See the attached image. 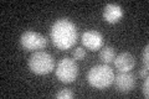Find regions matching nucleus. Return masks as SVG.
<instances>
[{
    "instance_id": "1",
    "label": "nucleus",
    "mask_w": 149,
    "mask_h": 99,
    "mask_svg": "<svg viewBox=\"0 0 149 99\" xmlns=\"http://www.w3.org/2000/svg\"><path fill=\"white\" fill-rule=\"evenodd\" d=\"M50 36L54 45L58 50H68L77 42L78 30L74 24L68 19H58L51 26Z\"/></svg>"
},
{
    "instance_id": "2",
    "label": "nucleus",
    "mask_w": 149,
    "mask_h": 99,
    "mask_svg": "<svg viewBox=\"0 0 149 99\" xmlns=\"http://www.w3.org/2000/svg\"><path fill=\"white\" fill-rule=\"evenodd\" d=\"M87 81L96 89L108 88L114 81V72L108 64L95 66L88 71Z\"/></svg>"
},
{
    "instance_id": "3",
    "label": "nucleus",
    "mask_w": 149,
    "mask_h": 99,
    "mask_svg": "<svg viewBox=\"0 0 149 99\" xmlns=\"http://www.w3.org/2000/svg\"><path fill=\"white\" fill-rule=\"evenodd\" d=\"M55 67V61L54 57L47 52L44 51H37L32 53L29 58V68L32 73L35 74H47L52 72Z\"/></svg>"
},
{
    "instance_id": "4",
    "label": "nucleus",
    "mask_w": 149,
    "mask_h": 99,
    "mask_svg": "<svg viewBox=\"0 0 149 99\" xmlns=\"http://www.w3.org/2000/svg\"><path fill=\"white\" fill-rule=\"evenodd\" d=\"M56 77L62 83H71L78 76V66L71 58H62L56 66Z\"/></svg>"
},
{
    "instance_id": "5",
    "label": "nucleus",
    "mask_w": 149,
    "mask_h": 99,
    "mask_svg": "<svg viewBox=\"0 0 149 99\" xmlns=\"http://www.w3.org/2000/svg\"><path fill=\"white\" fill-rule=\"evenodd\" d=\"M20 44L22 48L26 51H37L42 50L47 45L46 37L35 31H25L20 37Z\"/></svg>"
},
{
    "instance_id": "6",
    "label": "nucleus",
    "mask_w": 149,
    "mask_h": 99,
    "mask_svg": "<svg viewBox=\"0 0 149 99\" xmlns=\"http://www.w3.org/2000/svg\"><path fill=\"white\" fill-rule=\"evenodd\" d=\"M114 86L120 93H129L136 87V77L130 72H119L114 77Z\"/></svg>"
},
{
    "instance_id": "7",
    "label": "nucleus",
    "mask_w": 149,
    "mask_h": 99,
    "mask_svg": "<svg viewBox=\"0 0 149 99\" xmlns=\"http://www.w3.org/2000/svg\"><path fill=\"white\" fill-rule=\"evenodd\" d=\"M82 44L87 50L97 51L103 45V36L96 30H88L86 32H83Z\"/></svg>"
},
{
    "instance_id": "8",
    "label": "nucleus",
    "mask_w": 149,
    "mask_h": 99,
    "mask_svg": "<svg viewBox=\"0 0 149 99\" xmlns=\"http://www.w3.org/2000/svg\"><path fill=\"white\" fill-rule=\"evenodd\" d=\"M114 67L119 72H130V69L136 66V58L129 52H122L114 58Z\"/></svg>"
},
{
    "instance_id": "9",
    "label": "nucleus",
    "mask_w": 149,
    "mask_h": 99,
    "mask_svg": "<svg viewBox=\"0 0 149 99\" xmlns=\"http://www.w3.org/2000/svg\"><path fill=\"white\" fill-rule=\"evenodd\" d=\"M123 17L122 8L117 4H107L103 9V19L108 24H116Z\"/></svg>"
},
{
    "instance_id": "10",
    "label": "nucleus",
    "mask_w": 149,
    "mask_h": 99,
    "mask_svg": "<svg viewBox=\"0 0 149 99\" xmlns=\"http://www.w3.org/2000/svg\"><path fill=\"white\" fill-rule=\"evenodd\" d=\"M116 58V50L111 46H106L101 50L100 52V60L103 62L104 64H108L112 63Z\"/></svg>"
},
{
    "instance_id": "11",
    "label": "nucleus",
    "mask_w": 149,
    "mask_h": 99,
    "mask_svg": "<svg viewBox=\"0 0 149 99\" xmlns=\"http://www.w3.org/2000/svg\"><path fill=\"white\" fill-rule=\"evenodd\" d=\"M73 92L72 91H70V89H61L57 94H56V98L57 99H71V98H73Z\"/></svg>"
},
{
    "instance_id": "12",
    "label": "nucleus",
    "mask_w": 149,
    "mask_h": 99,
    "mask_svg": "<svg viewBox=\"0 0 149 99\" xmlns=\"http://www.w3.org/2000/svg\"><path fill=\"white\" fill-rule=\"evenodd\" d=\"M85 57H86L85 48H82V47H77V48H74V51H73V58L74 60H83Z\"/></svg>"
},
{
    "instance_id": "13",
    "label": "nucleus",
    "mask_w": 149,
    "mask_h": 99,
    "mask_svg": "<svg viewBox=\"0 0 149 99\" xmlns=\"http://www.w3.org/2000/svg\"><path fill=\"white\" fill-rule=\"evenodd\" d=\"M149 46L147 45L146 47H144V50H143V53H142V61H143V63L144 66H147L148 67V62H149Z\"/></svg>"
},
{
    "instance_id": "14",
    "label": "nucleus",
    "mask_w": 149,
    "mask_h": 99,
    "mask_svg": "<svg viewBox=\"0 0 149 99\" xmlns=\"http://www.w3.org/2000/svg\"><path fill=\"white\" fill-rule=\"evenodd\" d=\"M148 87H149V81H148V78H146V81H144L143 86H142L143 96L146 97V98H148V97H149V89H148Z\"/></svg>"
},
{
    "instance_id": "15",
    "label": "nucleus",
    "mask_w": 149,
    "mask_h": 99,
    "mask_svg": "<svg viewBox=\"0 0 149 99\" xmlns=\"http://www.w3.org/2000/svg\"><path fill=\"white\" fill-rule=\"evenodd\" d=\"M139 74H141V77L142 78H148V67L146 66V67H143V68H141V71H139Z\"/></svg>"
}]
</instances>
